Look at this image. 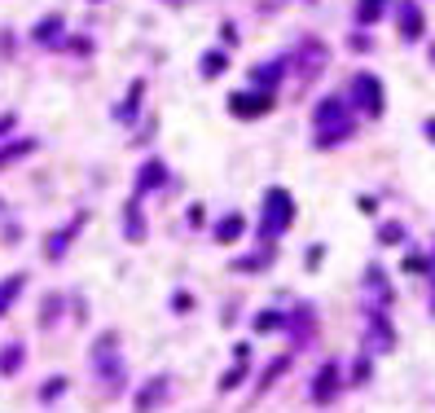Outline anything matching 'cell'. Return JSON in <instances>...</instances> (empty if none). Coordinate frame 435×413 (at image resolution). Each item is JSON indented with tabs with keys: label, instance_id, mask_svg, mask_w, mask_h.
I'll return each instance as SVG.
<instances>
[{
	"label": "cell",
	"instance_id": "14",
	"mask_svg": "<svg viewBox=\"0 0 435 413\" xmlns=\"http://www.w3.org/2000/svg\"><path fill=\"white\" fill-rule=\"evenodd\" d=\"M382 5H387V0H361V22H378Z\"/></svg>",
	"mask_w": 435,
	"mask_h": 413
},
{
	"label": "cell",
	"instance_id": "7",
	"mask_svg": "<svg viewBox=\"0 0 435 413\" xmlns=\"http://www.w3.org/2000/svg\"><path fill=\"white\" fill-rule=\"evenodd\" d=\"M22 286H27V277H22V273H14V277L0 281V317H5L9 308H14V299L22 295Z\"/></svg>",
	"mask_w": 435,
	"mask_h": 413
},
{
	"label": "cell",
	"instance_id": "2",
	"mask_svg": "<svg viewBox=\"0 0 435 413\" xmlns=\"http://www.w3.org/2000/svg\"><path fill=\"white\" fill-rule=\"evenodd\" d=\"M290 216H295V206H290V194L286 189H268V198H264V238L273 234H286V224H290Z\"/></svg>",
	"mask_w": 435,
	"mask_h": 413
},
{
	"label": "cell",
	"instance_id": "15",
	"mask_svg": "<svg viewBox=\"0 0 435 413\" xmlns=\"http://www.w3.org/2000/svg\"><path fill=\"white\" fill-rule=\"evenodd\" d=\"M277 325H281L277 313H260V317H255V330H260V334H268V330H277Z\"/></svg>",
	"mask_w": 435,
	"mask_h": 413
},
{
	"label": "cell",
	"instance_id": "4",
	"mask_svg": "<svg viewBox=\"0 0 435 413\" xmlns=\"http://www.w3.org/2000/svg\"><path fill=\"white\" fill-rule=\"evenodd\" d=\"M356 101H361L365 115H378L382 110V88H378L374 75H361V80H356Z\"/></svg>",
	"mask_w": 435,
	"mask_h": 413
},
{
	"label": "cell",
	"instance_id": "18",
	"mask_svg": "<svg viewBox=\"0 0 435 413\" xmlns=\"http://www.w3.org/2000/svg\"><path fill=\"white\" fill-rule=\"evenodd\" d=\"M426 132H431V137H435V123H431V127H426Z\"/></svg>",
	"mask_w": 435,
	"mask_h": 413
},
{
	"label": "cell",
	"instance_id": "17",
	"mask_svg": "<svg viewBox=\"0 0 435 413\" xmlns=\"http://www.w3.org/2000/svg\"><path fill=\"white\" fill-rule=\"evenodd\" d=\"M62 387H66V378H48V382H44V400H53Z\"/></svg>",
	"mask_w": 435,
	"mask_h": 413
},
{
	"label": "cell",
	"instance_id": "9",
	"mask_svg": "<svg viewBox=\"0 0 435 413\" xmlns=\"http://www.w3.org/2000/svg\"><path fill=\"white\" fill-rule=\"evenodd\" d=\"M22 360H27V347H22V343H9L5 352H0V374H18Z\"/></svg>",
	"mask_w": 435,
	"mask_h": 413
},
{
	"label": "cell",
	"instance_id": "12",
	"mask_svg": "<svg viewBox=\"0 0 435 413\" xmlns=\"http://www.w3.org/2000/svg\"><path fill=\"white\" fill-rule=\"evenodd\" d=\"M400 31L414 40V36H422V14L414 9V5H404V18H400Z\"/></svg>",
	"mask_w": 435,
	"mask_h": 413
},
{
	"label": "cell",
	"instance_id": "1",
	"mask_svg": "<svg viewBox=\"0 0 435 413\" xmlns=\"http://www.w3.org/2000/svg\"><path fill=\"white\" fill-rule=\"evenodd\" d=\"M352 132V119H347V101L339 97H325L317 106V145H339Z\"/></svg>",
	"mask_w": 435,
	"mask_h": 413
},
{
	"label": "cell",
	"instance_id": "5",
	"mask_svg": "<svg viewBox=\"0 0 435 413\" xmlns=\"http://www.w3.org/2000/svg\"><path fill=\"white\" fill-rule=\"evenodd\" d=\"M167 396V378H150L141 387V396H137V413H150V409H159V400Z\"/></svg>",
	"mask_w": 435,
	"mask_h": 413
},
{
	"label": "cell",
	"instance_id": "3",
	"mask_svg": "<svg viewBox=\"0 0 435 413\" xmlns=\"http://www.w3.org/2000/svg\"><path fill=\"white\" fill-rule=\"evenodd\" d=\"M335 392H339V365H335V360H325V365L317 370V378H313V400L317 404H330V400H335Z\"/></svg>",
	"mask_w": 435,
	"mask_h": 413
},
{
	"label": "cell",
	"instance_id": "16",
	"mask_svg": "<svg viewBox=\"0 0 435 413\" xmlns=\"http://www.w3.org/2000/svg\"><path fill=\"white\" fill-rule=\"evenodd\" d=\"M277 75H281V66H260V70H255V80H260V84L268 88V84L277 80Z\"/></svg>",
	"mask_w": 435,
	"mask_h": 413
},
{
	"label": "cell",
	"instance_id": "6",
	"mask_svg": "<svg viewBox=\"0 0 435 413\" xmlns=\"http://www.w3.org/2000/svg\"><path fill=\"white\" fill-rule=\"evenodd\" d=\"M80 224H84V216H75V220H70V224L62 229V234H53V238H48V246H44V251H48V260H58V255H62V251L70 246V238L80 234Z\"/></svg>",
	"mask_w": 435,
	"mask_h": 413
},
{
	"label": "cell",
	"instance_id": "8",
	"mask_svg": "<svg viewBox=\"0 0 435 413\" xmlns=\"http://www.w3.org/2000/svg\"><path fill=\"white\" fill-rule=\"evenodd\" d=\"M159 180H167V172H163V163H145L141 167V176H137V198H145L150 189L159 185Z\"/></svg>",
	"mask_w": 435,
	"mask_h": 413
},
{
	"label": "cell",
	"instance_id": "11",
	"mask_svg": "<svg viewBox=\"0 0 435 413\" xmlns=\"http://www.w3.org/2000/svg\"><path fill=\"white\" fill-rule=\"evenodd\" d=\"M216 238H220V242L242 238V216H238V211H234V216H224V220H220V229H216Z\"/></svg>",
	"mask_w": 435,
	"mask_h": 413
},
{
	"label": "cell",
	"instance_id": "10",
	"mask_svg": "<svg viewBox=\"0 0 435 413\" xmlns=\"http://www.w3.org/2000/svg\"><path fill=\"white\" fill-rule=\"evenodd\" d=\"M123 234L132 238V242H141V238H145V224H141V211H137V198H132V206L123 211Z\"/></svg>",
	"mask_w": 435,
	"mask_h": 413
},
{
	"label": "cell",
	"instance_id": "13",
	"mask_svg": "<svg viewBox=\"0 0 435 413\" xmlns=\"http://www.w3.org/2000/svg\"><path fill=\"white\" fill-rule=\"evenodd\" d=\"M268 106V97H234V110L238 115H255V110H264Z\"/></svg>",
	"mask_w": 435,
	"mask_h": 413
}]
</instances>
